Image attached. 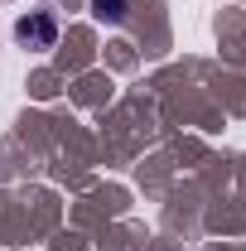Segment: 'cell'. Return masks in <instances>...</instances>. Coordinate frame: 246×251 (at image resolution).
Segmentation results:
<instances>
[{"instance_id": "6da1fadb", "label": "cell", "mask_w": 246, "mask_h": 251, "mask_svg": "<svg viewBox=\"0 0 246 251\" xmlns=\"http://www.w3.org/2000/svg\"><path fill=\"white\" fill-rule=\"evenodd\" d=\"M15 39H20L25 49H53V44H58V20H53L49 10H34V15H25V20L15 25Z\"/></svg>"}, {"instance_id": "7a4b0ae2", "label": "cell", "mask_w": 246, "mask_h": 251, "mask_svg": "<svg viewBox=\"0 0 246 251\" xmlns=\"http://www.w3.org/2000/svg\"><path fill=\"white\" fill-rule=\"evenodd\" d=\"M92 15L106 20V25H121L125 20V0H92Z\"/></svg>"}]
</instances>
